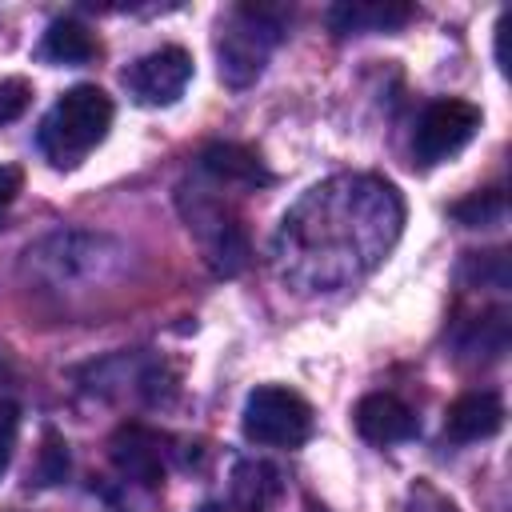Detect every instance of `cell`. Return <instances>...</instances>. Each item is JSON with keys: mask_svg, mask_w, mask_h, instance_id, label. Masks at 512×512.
<instances>
[{"mask_svg": "<svg viewBox=\"0 0 512 512\" xmlns=\"http://www.w3.org/2000/svg\"><path fill=\"white\" fill-rule=\"evenodd\" d=\"M404 200L372 172L312 184L280 220L272 264L296 292H340L364 280L400 240Z\"/></svg>", "mask_w": 512, "mask_h": 512, "instance_id": "6da1fadb", "label": "cell"}, {"mask_svg": "<svg viewBox=\"0 0 512 512\" xmlns=\"http://www.w3.org/2000/svg\"><path fill=\"white\" fill-rule=\"evenodd\" d=\"M112 116H116V108H112V96L104 88L76 84L48 108V116L40 120L36 144L48 156V164L76 168L88 160V152H96L104 144Z\"/></svg>", "mask_w": 512, "mask_h": 512, "instance_id": "7a4b0ae2", "label": "cell"}, {"mask_svg": "<svg viewBox=\"0 0 512 512\" xmlns=\"http://www.w3.org/2000/svg\"><path fill=\"white\" fill-rule=\"evenodd\" d=\"M288 8L284 4H236L216 36V60H220V80L228 88H248L264 64L268 52L280 44L288 28Z\"/></svg>", "mask_w": 512, "mask_h": 512, "instance_id": "3957f363", "label": "cell"}, {"mask_svg": "<svg viewBox=\"0 0 512 512\" xmlns=\"http://www.w3.org/2000/svg\"><path fill=\"white\" fill-rule=\"evenodd\" d=\"M240 428L264 448H300L312 436V404L284 384H260L244 400Z\"/></svg>", "mask_w": 512, "mask_h": 512, "instance_id": "277c9868", "label": "cell"}, {"mask_svg": "<svg viewBox=\"0 0 512 512\" xmlns=\"http://www.w3.org/2000/svg\"><path fill=\"white\" fill-rule=\"evenodd\" d=\"M180 204H184L188 228H192V232L200 236V244H204V260L212 264V272H216V276H236V272H244L252 248H248V232H244L240 216H236L220 196H208V192H192V200L180 196Z\"/></svg>", "mask_w": 512, "mask_h": 512, "instance_id": "5b68a950", "label": "cell"}, {"mask_svg": "<svg viewBox=\"0 0 512 512\" xmlns=\"http://www.w3.org/2000/svg\"><path fill=\"white\" fill-rule=\"evenodd\" d=\"M480 108L472 100H460V96H444V100H432L420 120H416V132H412V152L420 164H444L452 160L476 132H480Z\"/></svg>", "mask_w": 512, "mask_h": 512, "instance_id": "8992f818", "label": "cell"}, {"mask_svg": "<svg viewBox=\"0 0 512 512\" xmlns=\"http://www.w3.org/2000/svg\"><path fill=\"white\" fill-rule=\"evenodd\" d=\"M188 80H192V52L180 44H160L124 68V88L144 108H164L180 100Z\"/></svg>", "mask_w": 512, "mask_h": 512, "instance_id": "52a82bcc", "label": "cell"}, {"mask_svg": "<svg viewBox=\"0 0 512 512\" xmlns=\"http://www.w3.org/2000/svg\"><path fill=\"white\" fill-rule=\"evenodd\" d=\"M168 436H160L148 424H120L108 440V456L116 464V472L132 484L144 488H160L164 472H168Z\"/></svg>", "mask_w": 512, "mask_h": 512, "instance_id": "ba28073f", "label": "cell"}, {"mask_svg": "<svg viewBox=\"0 0 512 512\" xmlns=\"http://www.w3.org/2000/svg\"><path fill=\"white\" fill-rule=\"evenodd\" d=\"M352 420H356V432H360L368 444H376V448L404 444V440H412V436L420 432L416 412H412L400 396H392V392H368V396L356 404Z\"/></svg>", "mask_w": 512, "mask_h": 512, "instance_id": "9c48e42d", "label": "cell"}, {"mask_svg": "<svg viewBox=\"0 0 512 512\" xmlns=\"http://www.w3.org/2000/svg\"><path fill=\"white\" fill-rule=\"evenodd\" d=\"M284 496V472L272 460L244 456L228 476V508L232 512H268Z\"/></svg>", "mask_w": 512, "mask_h": 512, "instance_id": "30bf717a", "label": "cell"}, {"mask_svg": "<svg viewBox=\"0 0 512 512\" xmlns=\"http://www.w3.org/2000/svg\"><path fill=\"white\" fill-rule=\"evenodd\" d=\"M504 428V400L488 388L480 392H464L448 404L444 412V436L456 444H472V440H488Z\"/></svg>", "mask_w": 512, "mask_h": 512, "instance_id": "8fae6325", "label": "cell"}, {"mask_svg": "<svg viewBox=\"0 0 512 512\" xmlns=\"http://www.w3.org/2000/svg\"><path fill=\"white\" fill-rule=\"evenodd\" d=\"M200 168L224 188H264V184H272V172L264 168V160L252 148L232 144V140L228 144H208L200 152Z\"/></svg>", "mask_w": 512, "mask_h": 512, "instance_id": "7c38bea8", "label": "cell"}, {"mask_svg": "<svg viewBox=\"0 0 512 512\" xmlns=\"http://www.w3.org/2000/svg\"><path fill=\"white\" fill-rule=\"evenodd\" d=\"M416 16L412 4H388V0H352V4H336L328 8V24L336 36H352V32H392L404 28Z\"/></svg>", "mask_w": 512, "mask_h": 512, "instance_id": "4fadbf2b", "label": "cell"}, {"mask_svg": "<svg viewBox=\"0 0 512 512\" xmlns=\"http://www.w3.org/2000/svg\"><path fill=\"white\" fill-rule=\"evenodd\" d=\"M96 52H100V40L92 36L88 24H80L72 16L52 20L44 40H40V56L52 60V64H88Z\"/></svg>", "mask_w": 512, "mask_h": 512, "instance_id": "5bb4252c", "label": "cell"}, {"mask_svg": "<svg viewBox=\"0 0 512 512\" xmlns=\"http://www.w3.org/2000/svg\"><path fill=\"white\" fill-rule=\"evenodd\" d=\"M508 212V200H504V188H480L464 200L452 204V216L464 224V228H488V224H500Z\"/></svg>", "mask_w": 512, "mask_h": 512, "instance_id": "9a60e30c", "label": "cell"}, {"mask_svg": "<svg viewBox=\"0 0 512 512\" xmlns=\"http://www.w3.org/2000/svg\"><path fill=\"white\" fill-rule=\"evenodd\" d=\"M28 104H32V84L24 76H0V124L20 120Z\"/></svg>", "mask_w": 512, "mask_h": 512, "instance_id": "2e32d148", "label": "cell"}, {"mask_svg": "<svg viewBox=\"0 0 512 512\" xmlns=\"http://www.w3.org/2000/svg\"><path fill=\"white\" fill-rule=\"evenodd\" d=\"M64 472H68V444L56 432H48L40 448V484H56L64 480Z\"/></svg>", "mask_w": 512, "mask_h": 512, "instance_id": "e0dca14e", "label": "cell"}, {"mask_svg": "<svg viewBox=\"0 0 512 512\" xmlns=\"http://www.w3.org/2000/svg\"><path fill=\"white\" fill-rule=\"evenodd\" d=\"M404 512H456V504L440 488H432L428 480H416L404 496Z\"/></svg>", "mask_w": 512, "mask_h": 512, "instance_id": "ac0fdd59", "label": "cell"}, {"mask_svg": "<svg viewBox=\"0 0 512 512\" xmlns=\"http://www.w3.org/2000/svg\"><path fill=\"white\" fill-rule=\"evenodd\" d=\"M16 432H20V408L12 400L0 396V476L8 472L12 464V452H16Z\"/></svg>", "mask_w": 512, "mask_h": 512, "instance_id": "d6986e66", "label": "cell"}, {"mask_svg": "<svg viewBox=\"0 0 512 512\" xmlns=\"http://www.w3.org/2000/svg\"><path fill=\"white\" fill-rule=\"evenodd\" d=\"M20 188H24V172H20L16 164H4V160H0V220H4V212L12 208V200L20 196Z\"/></svg>", "mask_w": 512, "mask_h": 512, "instance_id": "ffe728a7", "label": "cell"}, {"mask_svg": "<svg viewBox=\"0 0 512 512\" xmlns=\"http://www.w3.org/2000/svg\"><path fill=\"white\" fill-rule=\"evenodd\" d=\"M196 512H232V508H228V504H216V500H208V504H200Z\"/></svg>", "mask_w": 512, "mask_h": 512, "instance_id": "44dd1931", "label": "cell"}]
</instances>
